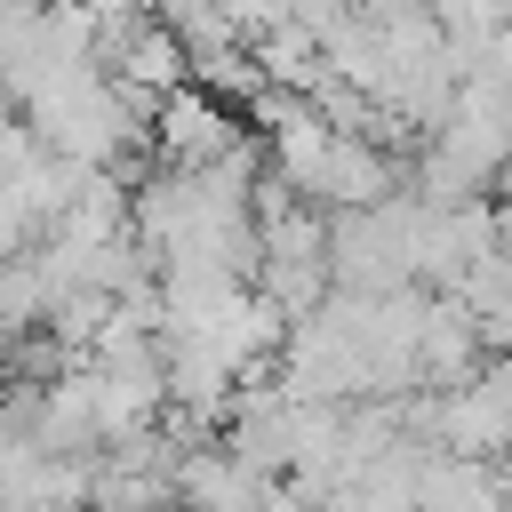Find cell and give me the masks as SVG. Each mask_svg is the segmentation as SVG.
I'll return each instance as SVG.
<instances>
[{
  "label": "cell",
  "instance_id": "cell-1",
  "mask_svg": "<svg viewBox=\"0 0 512 512\" xmlns=\"http://www.w3.org/2000/svg\"><path fill=\"white\" fill-rule=\"evenodd\" d=\"M232 144H248V136H240V104H232V96H216L208 80H184V88H168V96H160L152 160H168V168H208V160H224Z\"/></svg>",
  "mask_w": 512,
  "mask_h": 512
}]
</instances>
